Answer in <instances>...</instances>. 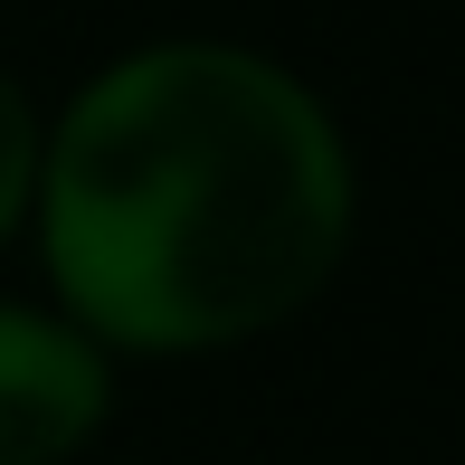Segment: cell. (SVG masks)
<instances>
[{
  "label": "cell",
  "instance_id": "2",
  "mask_svg": "<svg viewBox=\"0 0 465 465\" xmlns=\"http://www.w3.org/2000/svg\"><path fill=\"white\" fill-rule=\"evenodd\" d=\"M114 418V351L57 304H0V465H67Z\"/></svg>",
  "mask_w": 465,
  "mask_h": 465
},
{
  "label": "cell",
  "instance_id": "3",
  "mask_svg": "<svg viewBox=\"0 0 465 465\" xmlns=\"http://www.w3.org/2000/svg\"><path fill=\"white\" fill-rule=\"evenodd\" d=\"M38 104L19 95V76L0 67V247L29 228V190H38Z\"/></svg>",
  "mask_w": 465,
  "mask_h": 465
},
{
  "label": "cell",
  "instance_id": "1",
  "mask_svg": "<svg viewBox=\"0 0 465 465\" xmlns=\"http://www.w3.org/2000/svg\"><path fill=\"white\" fill-rule=\"evenodd\" d=\"M361 172L332 104L238 38L104 57L38 134L29 238L95 351L190 361L294 323L351 257Z\"/></svg>",
  "mask_w": 465,
  "mask_h": 465
}]
</instances>
